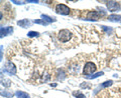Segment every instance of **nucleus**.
Returning <instances> with one entry per match:
<instances>
[{"label":"nucleus","instance_id":"nucleus-8","mask_svg":"<svg viewBox=\"0 0 121 98\" xmlns=\"http://www.w3.org/2000/svg\"><path fill=\"white\" fill-rule=\"evenodd\" d=\"M17 24L19 25V26H21V27L26 28V27H28V26H29L30 22H29V20H27V19H22V20H20V21H18Z\"/></svg>","mask_w":121,"mask_h":98},{"label":"nucleus","instance_id":"nucleus-11","mask_svg":"<svg viewBox=\"0 0 121 98\" xmlns=\"http://www.w3.org/2000/svg\"><path fill=\"white\" fill-rule=\"evenodd\" d=\"M41 17H43V20H44V21H47L48 23V22L56 21V19H55V18H52V17L48 16V15H44V14H43V15H41Z\"/></svg>","mask_w":121,"mask_h":98},{"label":"nucleus","instance_id":"nucleus-20","mask_svg":"<svg viewBox=\"0 0 121 98\" xmlns=\"http://www.w3.org/2000/svg\"><path fill=\"white\" fill-rule=\"evenodd\" d=\"M102 27H103V29L105 30V31H107L108 33H111V32H112V29H111V28H107L106 26H102Z\"/></svg>","mask_w":121,"mask_h":98},{"label":"nucleus","instance_id":"nucleus-12","mask_svg":"<svg viewBox=\"0 0 121 98\" xmlns=\"http://www.w3.org/2000/svg\"><path fill=\"white\" fill-rule=\"evenodd\" d=\"M73 95L77 98H85V95L84 94H82L80 91H77V92H73Z\"/></svg>","mask_w":121,"mask_h":98},{"label":"nucleus","instance_id":"nucleus-15","mask_svg":"<svg viewBox=\"0 0 121 98\" xmlns=\"http://www.w3.org/2000/svg\"><path fill=\"white\" fill-rule=\"evenodd\" d=\"M27 35H28L29 37H35V36H39V32H35V31H31V32H29Z\"/></svg>","mask_w":121,"mask_h":98},{"label":"nucleus","instance_id":"nucleus-10","mask_svg":"<svg viewBox=\"0 0 121 98\" xmlns=\"http://www.w3.org/2000/svg\"><path fill=\"white\" fill-rule=\"evenodd\" d=\"M16 96L17 98H29V96L25 92H21V91L16 92Z\"/></svg>","mask_w":121,"mask_h":98},{"label":"nucleus","instance_id":"nucleus-14","mask_svg":"<svg viewBox=\"0 0 121 98\" xmlns=\"http://www.w3.org/2000/svg\"><path fill=\"white\" fill-rule=\"evenodd\" d=\"M11 82H10V80H8V79H4V80H2V84L5 86V87H9V86L11 85L10 84Z\"/></svg>","mask_w":121,"mask_h":98},{"label":"nucleus","instance_id":"nucleus-5","mask_svg":"<svg viewBox=\"0 0 121 98\" xmlns=\"http://www.w3.org/2000/svg\"><path fill=\"white\" fill-rule=\"evenodd\" d=\"M5 72H8L10 74H15L16 73V68H15L14 64L12 62H7L5 64Z\"/></svg>","mask_w":121,"mask_h":98},{"label":"nucleus","instance_id":"nucleus-16","mask_svg":"<svg viewBox=\"0 0 121 98\" xmlns=\"http://www.w3.org/2000/svg\"><path fill=\"white\" fill-rule=\"evenodd\" d=\"M1 94H2V96H5V97H9V98L13 96V94H12V93H8V92H5V91H4V92L2 91V92H1Z\"/></svg>","mask_w":121,"mask_h":98},{"label":"nucleus","instance_id":"nucleus-2","mask_svg":"<svg viewBox=\"0 0 121 98\" xmlns=\"http://www.w3.org/2000/svg\"><path fill=\"white\" fill-rule=\"evenodd\" d=\"M96 71V65L93 62H87L84 66V70H83V73L84 75H86L87 77H89L91 74H93Z\"/></svg>","mask_w":121,"mask_h":98},{"label":"nucleus","instance_id":"nucleus-17","mask_svg":"<svg viewBox=\"0 0 121 98\" xmlns=\"http://www.w3.org/2000/svg\"><path fill=\"white\" fill-rule=\"evenodd\" d=\"M35 23H37V24H43V25H47L48 22L44 21V20H35Z\"/></svg>","mask_w":121,"mask_h":98},{"label":"nucleus","instance_id":"nucleus-9","mask_svg":"<svg viewBox=\"0 0 121 98\" xmlns=\"http://www.w3.org/2000/svg\"><path fill=\"white\" fill-rule=\"evenodd\" d=\"M108 19L110 20V21H121V15H115V14H112L110 15V16L108 17Z\"/></svg>","mask_w":121,"mask_h":98},{"label":"nucleus","instance_id":"nucleus-7","mask_svg":"<svg viewBox=\"0 0 121 98\" xmlns=\"http://www.w3.org/2000/svg\"><path fill=\"white\" fill-rule=\"evenodd\" d=\"M13 32V28L12 27H5V28H1V37L3 36H7L10 33Z\"/></svg>","mask_w":121,"mask_h":98},{"label":"nucleus","instance_id":"nucleus-21","mask_svg":"<svg viewBox=\"0 0 121 98\" xmlns=\"http://www.w3.org/2000/svg\"><path fill=\"white\" fill-rule=\"evenodd\" d=\"M13 3H15V4H23L24 2H22V1H12Z\"/></svg>","mask_w":121,"mask_h":98},{"label":"nucleus","instance_id":"nucleus-18","mask_svg":"<svg viewBox=\"0 0 121 98\" xmlns=\"http://www.w3.org/2000/svg\"><path fill=\"white\" fill-rule=\"evenodd\" d=\"M101 75H103V72H99V73H97V74H95V75H93V76H90V77H87V78H96V77H99V76H101Z\"/></svg>","mask_w":121,"mask_h":98},{"label":"nucleus","instance_id":"nucleus-1","mask_svg":"<svg viewBox=\"0 0 121 98\" xmlns=\"http://www.w3.org/2000/svg\"><path fill=\"white\" fill-rule=\"evenodd\" d=\"M72 37H73V33L68 29H63L58 33V38L63 43H66L68 41H70L72 39Z\"/></svg>","mask_w":121,"mask_h":98},{"label":"nucleus","instance_id":"nucleus-4","mask_svg":"<svg viewBox=\"0 0 121 98\" xmlns=\"http://www.w3.org/2000/svg\"><path fill=\"white\" fill-rule=\"evenodd\" d=\"M107 7L111 12H115V11H119L120 10V5L118 2L115 1H108L107 2Z\"/></svg>","mask_w":121,"mask_h":98},{"label":"nucleus","instance_id":"nucleus-3","mask_svg":"<svg viewBox=\"0 0 121 98\" xmlns=\"http://www.w3.org/2000/svg\"><path fill=\"white\" fill-rule=\"evenodd\" d=\"M56 11L60 14H63V15L70 14V8L65 4H58L56 6Z\"/></svg>","mask_w":121,"mask_h":98},{"label":"nucleus","instance_id":"nucleus-6","mask_svg":"<svg viewBox=\"0 0 121 98\" xmlns=\"http://www.w3.org/2000/svg\"><path fill=\"white\" fill-rule=\"evenodd\" d=\"M100 18V14L97 12V11H89L88 14H87V19L88 20H94L96 21Z\"/></svg>","mask_w":121,"mask_h":98},{"label":"nucleus","instance_id":"nucleus-13","mask_svg":"<svg viewBox=\"0 0 121 98\" xmlns=\"http://www.w3.org/2000/svg\"><path fill=\"white\" fill-rule=\"evenodd\" d=\"M112 83H113V81H112V80H109V81H105L104 83L101 85V87H102V88H104V87H108V86L112 85Z\"/></svg>","mask_w":121,"mask_h":98},{"label":"nucleus","instance_id":"nucleus-19","mask_svg":"<svg viewBox=\"0 0 121 98\" xmlns=\"http://www.w3.org/2000/svg\"><path fill=\"white\" fill-rule=\"evenodd\" d=\"M81 87H82V88H89V87H90V85L87 84V82H84V83H82V84H81Z\"/></svg>","mask_w":121,"mask_h":98}]
</instances>
